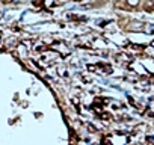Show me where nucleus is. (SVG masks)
<instances>
[{
	"instance_id": "nucleus-1",
	"label": "nucleus",
	"mask_w": 154,
	"mask_h": 145,
	"mask_svg": "<svg viewBox=\"0 0 154 145\" xmlns=\"http://www.w3.org/2000/svg\"><path fill=\"white\" fill-rule=\"evenodd\" d=\"M127 3H129L130 6H137V5H139V0H127Z\"/></svg>"
},
{
	"instance_id": "nucleus-2",
	"label": "nucleus",
	"mask_w": 154,
	"mask_h": 145,
	"mask_svg": "<svg viewBox=\"0 0 154 145\" xmlns=\"http://www.w3.org/2000/svg\"><path fill=\"white\" fill-rule=\"evenodd\" d=\"M51 3H53V0H47V2H45V6H51Z\"/></svg>"
}]
</instances>
